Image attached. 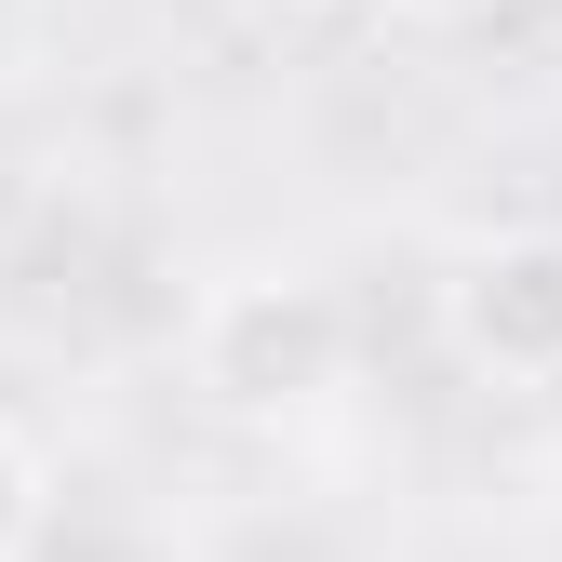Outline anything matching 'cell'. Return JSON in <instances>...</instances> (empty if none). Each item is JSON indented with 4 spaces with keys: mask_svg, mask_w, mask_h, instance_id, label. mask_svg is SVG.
I'll list each match as a JSON object with an SVG mask.
<instances>
[{
    "mask_svg": "<svg viewBox=\"0 0 562 562\" xmlns=\"http://www.w3.org/2000/svg\"><path fill=\"white\" fill-rule=\"evenodd\" d=\"M348 348H362V322L322 268H228L188 308V389L241 429H281V415H322L348 389Z\"/></svg>",
    "mask_w": 562,
    "mask_h": 562,
    "instance_id": "6da1fadb",
    "label": "cell"
},
{
    "mask_svg": "<svg viewBox=\"0 0 562 562\" xmlns=\"http://www.w3.org/2000/svg\"><path fill=\"white\" fill-rule=\"evenodd\" d=\"M442 348L496 389H562V228H482L442 268Z\"/></svg>",
    "mask_w": 562,
    "mask_h": 562,
    "instance_id": "7a4b0ae2",
    "label": "cell"
},
{
    "mask_svg": "<svg viewBox=\"0 0 562 562\" xmlns=\"http://www.w3.org/2000/svg\"><path fill=\"white\" fill-rule=\"evenodd\" d=\"M41 522H54V469L27 456L14 415H0V562H27V549H41Z\"/></svg>",
    "mask_w": 562,
    "mask_h": 562,
    "instance_id": "3957f363",
    "label": "cell"
},
{
    "mask_svg": "<svg viewBox=\"0 0 562 562\" xmlns=\"http://www.w3.org/2000/svg\"><path fill=\"white\" fill-rule=\"evenodd\" d=\"M402 27H469V14H496V0H389Z\"/></svg>",
    "mask_w": 562,
    "mask_h": 562,
    "instance_id": "277c9868",
    "label": "cell"
},
{
    "mask_svg": "<svg viewBox=\"0 0 562 562\" xmlns=\"http://www.w3.org/2000/svg\"><path fill=\"white\" fill-rule=\"evenodd\" d=\"M295 14H348V0H295Z\"/></svg>",
    "mask_w": 562,
    "mask_h": 562,
    "instance_id": "5b68a950",
    "label": "cell"
},
{
    "mask_svg": "<svg viewBox=\"0 0 562 562\" xmlns=\"http://www.w3.org/2000/svg\"><path fill=\"white\" fill-rule=\"evenodd\" d=\"M0 14H14V0H0Z\"/></svg>",
    "mask_w": 562,
    "mask_h": 562,
    "instance_id": "8992f818",
    "label": "cell"
}]
</instances>
